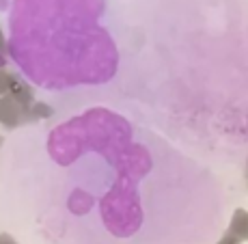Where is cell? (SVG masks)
Masks as SVG:
<instances>
[{
  "label": "cell",
  "mask_w": 248,
  "mask_h": 244,
  "mask_svg": "<svg viewBox=\"0 0 248 244\" xmlns=\"http://www.w3.org/2000/svg\"><path fill=\"white\" fill-rule=\"evenodd\" d=\"M0 145H2V138H0Z\"/></svg>",
  "instance_id": "cell-6"
},
{
  "label": "cell",
  "mask_w": 248,
  "mask_h": 244,
  "mask_svg": "<svg viewBox=\"0 0 248 244\" xmlns=\"http://www.w3.org/2000/svg\"><path fill=\"white\" fill-rule=\"evenodd\" d=\"M246 181H248V164H246Z\"/></svg>",
  "instance_id": "cell-5"
},
{
  "label": "cell",
  "mask_w": 248,
  "mask_h": 244,
  "mask_svg": "<svg viewBox=\"0 0 248 244\" xmlns=\"http://www.w3.org/2000/svg\"><path fill=\"white\" fill-rule=\"evenodd\" d=\"M0 244H16V240L9 233H0Z\"/></svg>",
  "instance_id": "cell-3"
},
{
  "label": "cell",
  "mask_w": 248,
  "mask_h": 244,
  "mask_svg": "<svg viewBox=\"0 0 248 244\" xmlns=\"http://www.w3.org/2000/svg\"><path fill=\"white\" fill-rule=\"evenodd\" d=\"M0 50H2V33H0Z\"/></svg>",
  "instance_id": "cell-4"
},
{
  "label": "cell",
  "mask_w": 248,
  "mask_h": 244,
  "mask_svg": "<svg viewBox=\"0 0 248 244\" xmlns=\"http://www.w3.org/2000/svg\"><path fill=\"white\" fill-rule=\"evenodd\" d=\"M229 231L237 238L240 242L248 240V212L246 210H235L231 216V225H229Z\"/></svg>",
  "instance_id": "cell-1"
},
{
  "label": "cell",
  "mask_w": 248,
  "mask_h": 244,
  "mask_svg": "<svg viewBox=\"0 0 248 244\" xmlns=\"http://www.w3.org/2000/svg\"><path fill=\"white\" fill-rule=\"evenodd\" d=\"M218 244H240V240H237V238H235V236H233V233H231V231H227V233H225V236H222V238H220V242H218Z\"/></svg>",
  "instance_id": "cell-2"
}]
</instances>
